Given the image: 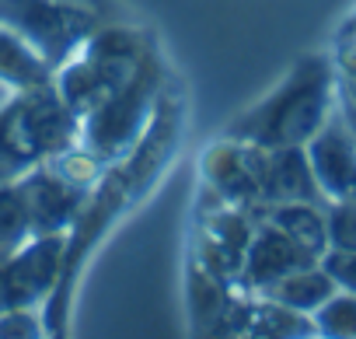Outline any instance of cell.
Here are the masks:
<instances>
[{
	"label": "cell",
	"mask_w": 356,
	"mask_h": 339,
	"mask_svg": "<svg viewBox=\"0 0 356 339\" xmlns=\"http://www.w3.org/2000/svg\"><path fill=\"white\" fill-rule=\"evenodd\" d=\"M0 25L18 32L49 67H63L95 32V15L63 0H0Z\"/></svg>",
	"instance_id": "cell-3"
},
{
	"label": "cell",
	"mask_w": 356,
	"mask_h": 339,
	"mask_svg": "<svg viewBox=\"0 0 356 339\" xmlns=\"http://www.w3.org/2000/svg\"><path fill=\"white\" fill-rule=\"evenodd\" d=\"M353 32H356V15H353V22H349V25L342 29V36H353Z\"/></svg>",
	"instance_id": "cell-23"
},
{
	"label": "cell",
	"mask_w": 356,
	"mask_h": 339,
	"mask_svg": "<svg viewBox=\"0 0 356 339\" xmlns=\"http://www.w3.org/2000/svg\"><path fill=\"white\" fill-rule=\"evenodd\" d=\"M335 102L339 77L332 56L307 53L259 105H252L227 126V136L255 147H304L325 126Z\"/></svg>",
	"instance_id": "cell-1"
},
{
	"label": "cell",
	"mask_w": 356,
	"mask_h": 339,
	"mask_svg": "<svg viewBox=\"0 0 356 339\" xmlns=\"http://www.w3.org/2000/svg\"><path fill=\"white\" fill-rule=\"evenodd\" d=\"M252 231H255V217L248 210L231 207V203H217V210L207 214V221L200 228L196 262L207 273H213L217 280L234 287L241 259H245V249L252 242Z\"/></svg>",
	"instance_id": "cell-8"
},
{
	"label": "cell",
	"mask_w": 356,
	"mask_h": 339,
	"mask_svg": "<svg viewBox=\"0 0 356 339\" xmlns=\"http://www.w3.org/2000/svg\"><path fill=\"white\" fill-rule=\"evenodd\" d=\"M339 112H342L346 126H349V129H353V136H356V105H353L346 95H339Z\"/></svg>",
	"instance_id": "cell-20"
},
{
	"label": "cell",
	"mask_w": 356,
	"mask_h": 339,
	"mask_svg": "<svg viewBox=\"0 0 356 339\" xmlns=\"http://www.w3.org/2000/svg\"><path fill=\"white\" fill-rule=\"evenodd\" d=\"M325 228H328V249L356 252V203H328Z\"/></svg>",
	"instance_id": "cell-17"
},
{
	"label": "cell",
	"mask_w": 356,
	"mask_h": 339,
	"mask_svg": "<svg viewBox=\"0 0 356 339\" xmlns=\"http://www.w3.org/2000/svg\"><path fill=\"white\" fill-rule=\"evenodd\" d=\"M231 297H234L231 283L217 280L200 262L193 266V273H189V308H193V318H196L200 332H217V322H220Z\"/></svg>",
	"instance_id": "cell-13"
},
{
	"label": "cell",
	"mask_w": 356,
	"mask_h": 339,
	"mask_svg": "<svg viewBox=\"0 0 356 339\" xmlns=\"http://www.w3.org/2000/svg\"><path fill=\"white\" fill-rule=\"evenodd\" d=\"M335 280L321 269V262L314 266H304V269H293L286 276H280L276 283H269L259 297H269V301H280L286 308H297L304 315H314L332 294H335Z\"/></svg>",
	"instance_id": "cell-12"
},
{
	"label": "cell",
	"mask_w": 356,
	"mask_h": 339,
	"mask_svg": "<svg viewBox=\"0 0 356 339\" xmlns=\"http://www.w3.org/2000/svg\"><path fill=\"white\" fill-rule=\"evenodd\" d=\"M0 84L11 91L53 84V67L8 25H0Z\"/></svg>",
	"instance_id": "cell-11"
},
{
	"label": "cell",
	"mask_w": 356,
	"mask_h": 339,
	"mask_svg": "<svg viewBox=\"0 0 356 339\" xmlns=\"http://www.w3.org/2000/svg\"><path fill=\"white\" fill-rule=\"evenodd\" d=\"M18 186L25 193L32 238L35 235H63L84 210V186L70 182L53 161L32 164L29 172L18 175Z\"/></svg>",
	"instance_id": "cell-7"
},
{
	"label": "cell",
	"mask_w": 356,
	"mask_h": 339,
	"mask_svg": "<svg viewBox=\"0 0 356 339\" xmlns=\"http://www.w3.org/2000/svg\"><path fill=\"white\" fill-rule=\"evenodd\" d=\"M248 157H252V175L259 186V207H269V203H321V207H328V200L318 189V179L311 172L304 147L248 143Z\"/></svg>",
	"instance_id": "cell-4"
},
{
	"label": "cell",
	"mask_w": 356,
	"mask_h": 339,
	"mask_svg": "<svg viewBox=\"0 0 356 339\" xmlns=\"http://www.w3.org/2000/svg\"><path fill=\"white\" fill-rule=\"evenodd\" d=\"M353 36H356V32H353Z\"/></svg>",
	"instance_id": "cell-24"
},
{
	"label": "cell",
	"mask_w": 356,
	"mask_h": 339,
	"mask_svg": "<svg viewBox=\"0 0 356 339\" xmlns=\"http://www.w3.org/2000/svg\"><path fill=\"white\" fill-rule=\"evenodd\" d=\"M314 262H318V255L311 249H304L300 242H293L276 224L255 217V231H252V242L245 249V259H241L234 290H241L248 297H259L280 276H286L293 269H304V266H314Z\"/></svg>",
	"instance_id": "cell-6"
},
{
	"label": "cell",
	"mask_w": 356,
	"mask_h": 339,
	"mask_svg": "<svg viewBox=\"0 0 356 339\" xmlns=\"http://www.w3.org/2000/svg\"><path fill=\"white\" fill-rule=\"evenodd\" d=\"M154 91H157V67L150 63V56H143L133 77L81 119V147L98 161H108L126 147H133L154 105Z\"/></svg>",
	"instance_id": "cell-2"
},
{
	"label": "cell",
	"mask_w": 356,
	"mask_h": 339,
	"mask_svg": "<svg viewBox=\"0 0 356 339\" xmlns=\"http://www.w3.org/2000/svg\"><path fill=\"white\" fill-rule=\"evenodd\" d=\"M11 95H15V91H11V88H4V84H0V105H4V102H8V98H11Z\"/></svg>",
	"instance_id": "cell-22"
},
{
	"label": "cell",
	"mask_w": 356,
	"mask_h": 339,
	"mask_svg": "<svg viewBox=\"0 0 356 339\" xmlns=\"http://www.w3.org/2000/svg\"><path fill=\"white\" fill-rule=\"evenodd\" d=\"M252 217H262V221L276 224L293 242L311 249L318 259L328 249V228H325V207L321 203H269V207H255Z\"/></svg>",
	"instance_id": "cell-10"
},
{
	"label": "cell",
	"mask_w": 356,
	"mask_h": 339,
	"mask_svg": "<svg viewBox=\"0 0 356 339\" xmlns=\"http://www.w3.org/2000/svg\"><path fill=\"white\" fill-rule=\"evenodd\" d=\"M32 238V221L25 207V193L15 179H0V255H11Z\"/></svg>",
	"instance_id": "cell-15"
},
{
	"label": "cell",
	"mask_w": 356,
	"mask_h": 339,
	"mask_svg": "<svg viewBox=\"0 0 356 339\" xmlns=\"http://www.w3.org/2000/svg\"><path fill=\"white\" fill-rule=\"evenodd\" d=\"M339 77V74H335ZM339 95H346L353 105H356V84H349V81H339Z\"/></svg>",
	"instance_id": "cell-21"
},
{
	"label": "cell",
	"mask_w": 356,
	"mask_h": 339,
	"mask_svg": "<svg viewBox=\"0 0 356 339\" xmlns=\"http://www.w3.org/2000/svg\"><path fill=\"white\" fill-rule=\"evenodd\" d=\"M248 336H276V339H300V336H318L314 332V318L286 308L280 301L269 297H255L252 304V322H248Z\"/></svg>",
	"instance_id": "cell-14"
},
{
	"label": "cell",
	"mask_w": 356,
	"mask_h": 339,
	"mask_svg": "<svg viewBox=\"0 0 356 339\" xmlns=\"http://www.w3.org/2000/svg\"><path fill=\"white\" fill-rule=\"evenodd\" d=\"M203 175H207V189L213 196H220L224 203L241 207V210L259 207V186H255V175H252L248 143L227 136L224 143L210 147L207 157H203Z\"/></svg>",
	"instance_id": "cell-9"
},
{
	"label": "cell",
	"mask_w": 356,
	"mask_h": 339,
	"mask_svg": "<svg viewBox=\"0 0 356 339\" xmlns=\"http://www.w3.org/2000/svg\"><path fill=\"white\" fill-rule=\"evenodd\" d=\"M4 336H15V339H32V336H42L39 329V318L29 311V308H8L0 311V339Z\"/></svg>",
	"instance_id": "cell-19"
},
{
	"label": "cell",
	"mask_w": 356,
	"mask_h": 339,
	"mask_svg": "<svg viewBox=\"0 0 356 339\" xmlns=\"http://www.w3.org/2000/svg\"><path fill=\"white\" fill-rule=\"evenodd\" d=\"M321 269L335 280L339 290L356 294V252H342V249H325V255L318 259Z\"/></svg>",
	"instance_id": "cell-18"
},
{
	"label": "cell",
	"mask_w": 356,
	"mask_h": 339,
	"mask_svg": "<svg viewBox=\"0 0 356 339\" xmlns=\"http://www.w3.org/2000/svg\"><path fill=\"white\" fill-rule=\"evenodd\" d=\"M318 189L328 203H356V136L346 126L339 102L325 126L304 143Z\"/></svg>",
	"instance_id": "cell-5"
},
{
	"label": "cell",
	"mask_w": 356,
	"mask_h": 339,
	"mask_svg": "<svg viewBox=\"0 0 356 339\" xmlns=\"http://www.w3.org/2000/svg\"><path fill=\"white\" fill-rule=\"evenodd\" d=\"M314 332L332 339H356V294L335 290L314 315Z\"/></svg>",
	"instance_id": "cell-16"
}]
</instances>
